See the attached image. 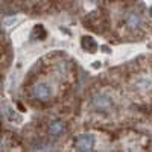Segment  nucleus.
I'll return each instance as SVG.
<instances>
[{"mask_svg": "<svg viewBox=\"0 0 152 152\" xmlns=\"http://www.w3.org/2000/svg\"><path fill=\"white\" fill-rule=\"evenodd\" d=\"M31 96L35 99V100H40V102H47V100L52 97V90L47 84H35L32 88H31Z\"/></svg>", "mask_w": 152, "mask_h": 152, "instance_id": "obj_1", "label": "nucleus"}, {"mask_svg": "<svg viewBox=\"0 0 152 152\" xmlns=\"http://www.w3.org/2000/svg\"><path fill=\"white\" fill-rule=\"evenodd\" d=\"M91 105H93V108L97 110V111L107 113V111H110L111 107H113V100H111L110 96H107V94H104V93H99V94L93 96Z\"/></svg>", "mask_w": 152, "mask_h": 152, "instance_id": "obj_2", "label": "nucleus"}, {"mask_svg": "<svg viewBox=\"0 0 152 152\" xmlns=\"http://www.w3.org/2000/svg\"><path fill=\"white\" fill-rule=\"evenodd\" d=\"M94 146V137L90 134H82L75 140V148L81 152H88Z\"/></svg>", "mask_w": 152, "mask_h": 152, "instance_id": "obj_3", "label": "nucleus"}, {"mask_svg": "<svg viewBox=\"0 0 152 152\" xmlns=\"http://www.w3.org/2000/svg\"><path fill=\"white\" fill-rule=\"evenodd\" d=\"M125 24L128 26V29L135 31L142 26V17L138 15L137 12H129V14L125 17Z\"/></svg>", "mask_w": 152, "mask_h": 152, "instance_id": "obj_4", "label": "nucleus"}, {"mask_svg": "<svg viewBox=\"0 0 152 152\" xmlns=\"http://www.w3.org/2000/svg\"><path fill=\"white\" fill-rule=\"evenodd\" d=\"M64 131H66V125L61 120H55L49 125V135L53 137V138H58Z\"/></svg>", "mask_w": 152, "mask_h": 152, "instance_id": "obj_5", "label": "nucleus"}, {"mask_svg": "<svg viewBox=\"0 0 152 152\" xmlns=\"http://www.w3.org/2000/svg\"><path fill=\"white\" fill-rule=\"evenodd\" d=\"M82 47L85 49V50H88V52H96V49H97V44H96V41L93 40L91 37H84L82 38Z\"/></svg>", "mask_w": 152, "mask_h": 152, "instance_id": "obj_6", "label": "nucleus"}, {"mask_svg": "<svg viewBox=\"0 0 152 152\" xmlns=\"http://www.w3.org/2000/svg\"><path fill=\"white\" fill-rule=\"evenodd\" d=\"M37 37H40V38H44L46 37V31L43 29V26H35V31H34L32 38H37Z\"/></svg>", "mask_w": 152, "mask_h": 152, "instance_id": "obj_7", "label": "nucleus"}, {"mask_svg": "<svg viewBox=\"0 0 152 152\" xmlns=\"http://www.w3.org/2000/svg\"><path fill=\"white\" fill-rule=\"evenodd\" d=\"M93 67L94 69H99L100 67V62H93Z\"/></svg>", "mask_w": 152, "mask_h": 152, "instance_id": "obj_8", "label": "nucleus"}, {"mask_svg": "<svg viewBox=\"0 0 152 152\" xmlns=\"http://www.w3.org/2000/svg\"><path fill=\"white\" fill-rule=\"evenodd\" d=\"M149 15H151V17H152V6H151V8H149Z\"/></svg>", "mask_w": 152, "mask_h": 152, "instance_id": "obj_9", "label": "nucleus"}, {"mask_svg": "<svg viewBox=\"0 0 152 152\" xmlns=\"http://www.w3.org/2000/svg\"><path fill=\"white\" fill-rule=\"evenodd\" d=\"M91 2H97V0H91Z\"/></svg>", "mask_w": 152, "mask_h": 152, "instance_id": "obj_10", "label": "nucleus"}]
</instances>
